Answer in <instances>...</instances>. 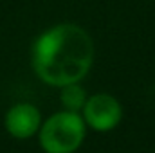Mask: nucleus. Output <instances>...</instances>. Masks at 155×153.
<instances>
[{"instance_id": "1", "label": "nucleus", "mask_w": 155, "mask_h": 153, "mask_svg": "<svg viewBox=\"0 0 155 153\" xmlns=\"http://www.w3.org/2000/svg\"><path fill=\"white\" fill-rule=\"evenodd\" d=\"M94 41L78 24L63 22L49 27L33 45V69L51 86L79 83L94 63Z\"/></svg>"}, {"instance_id": "2", "label": "nucleus", "mask_w": 155, "mask_h": 153, "mask_svg": "<svg viewBox=\"0 0 155 153\" xmlns=\"http://www.w3.org/2000/svg\"><path fill=\"white\" fill-rule=\"evenodd\" d=\"M85 128L79 112H56L40 126V146L45 153H74L85 141Z\"/></svg>"}, {"instance_id": "3", "label": "nucleus", "mask_w": 155, "mask_h": 153, "mask_svg": "<svg viewBox=\"0 0 155 153\" xmlns=\"http://www.w3.org/2000/svg\"><path fill=\"white\" fill-rule=\"evenodd\" d=\"M81 117L88 128L96 132H110L123 119V106L110 94H94L87 97L81 108Z\"/></svg>"}, {"instance_id": "4", "label": "nucleus", "mask_w": 155, "mask_h": 153, "mask_svg": "<svg viewBox=\"0 0 155 153\" xmlns=\"http://www.w3.org/2000/svg\"><path fill=\"white\" fill-rule=\"evenodd\" d=\"M41 126V114L31 103H18L5 114V128L16 139L33 137Z\"/></svg>"}, {"instance_id": "5", "label": "nucleus", "mask_w": 155, "mask_h": 153, "mask_svg": "<svg viewBox=\"0 0 155 153\" xmlns=\"http://www.w3.org/2000/svg\"><path fill=\"white\" fill-rule=\"evenodd\" d=\"M60 88H61L60 90V101H61L63 108L71 110V112H81V108L88 97L85 88L79 83H71V85H65Z\"/></svg>"}]
</instances>
